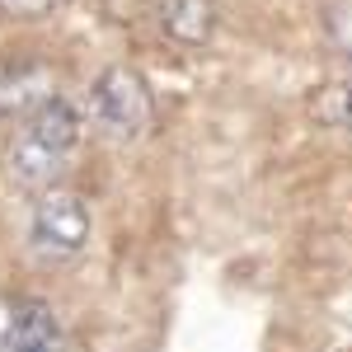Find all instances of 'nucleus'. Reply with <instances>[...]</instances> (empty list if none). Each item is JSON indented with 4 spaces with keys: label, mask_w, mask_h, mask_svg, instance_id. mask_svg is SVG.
I'll return each mask as SVG.
<instances>
[{
    "label": "nucleus",
    "mask_w": 352,
    "mask_h": 352,
    "mask_svg": "<svg viewBox=\"0 0 352 352\" xmlns=\"http://www.w3.org/2000/svg\"><path fill=\"white\" fill-rule=\"evenodd\" d=\"M80 113L71 109L66 99H47L43 109H33L19 122V132L10 136V174H14V184L19 188H52L56 174L66 169V160L76 155V146H80Z\"/></svg>",
    "instance_id": "nucleus-1"
},
{
    "label": "nucleus",
    "mask_w": 352,
    "mask_h": 352,
    "mask_svg": "<svg viewBox=\"0 0 352 352\" xmlns=\"http://www.w3.org/2000/svg\"><path fill=\"white\" fill-rule=\"evenodd\" d=\"M89 240V207L71 188H47L38 192L33 217H28V249L47 263H66L80 254Z\"/></svg>",
    "instance_id": "nucleus-2"
},
{
    "label": "nucleus",
    "mask_w": 352,
    "mask_h": 352,
    "mask_svg": "<svg viewBox=\"0 0 352 352\" xmlns=\"http://www.w3.org/2000/svg\"><path fill=\"white\" fill-rule=\"evenodd\" d=\"M151 113H155V99H151L146 80L136 71H127V66H109L89 85V118L109 136H122V141L136 136L151 122Z\"/></svg>",
    "instance_id": "nucleus-3"
},
{
    "label": "nucleus",
    "mask_w": 352,
    "mask_h": 352,
    "mask_svg": "<svg viewBox=\"0 0 352 352\" xmlns=\"http://www.w3.org/2000/svg\"><path fill=\"white\" fill-rule=\"evenodd\" d=\"M47 99H56V94H52V76H47L43 61H5L0 66V113L28 118Z\"/></svg>",
    "instance_id": "nucleus-4"
},
{
    "label": "nucleus",
    "mask_w": 352,
    "mask_h": 352,
    "mask_svg": "<svg viewBox=\"0 0 352 352\" xmlns=\"http://www.w3.org/2000/svg\"><path fill=\"white\" fill-rule=\"evenodd\" d=\"M10 352H66V333L56 324L52 305H43V300H14Z\"/></svg>",
    "instance_id": "nucleus-5"
},
{
    "label": "nucleus",
    "mask_w": 352,
    "mask_h": 352,
    "mask_svg": "<svg viewBox=\"0 0 352 352\" xmlns=\"http://www.w3.org/2000/svg\"><path fill=\"white\" fill-rule=\"evenodd\" d=\"M160 24L174 43L202 47L217 28V0H160Z\"/></svg>",
    "instance_id": "nucleus-6"
},
{
    "label": "nucleus",
    "mask_w": 352,
    "mask_h": 352,
    "mask_svg": "<svg viewBox=\"0 0 352 352\" xmlns=\"http://www.w3.org/2000/svg\"><path fill=\"white\" fill-rule=\"evenodd\" d=\"M315 113L329 118V122L352 127V85H333V89H324V94L315 99Z\"/></svg>",
    "instance_id": "nucleus-7"
},
{
    "label": "nucleus",
    "mask_w": 352,
    "mask_h": 352,
    "mask_svg": "<svg viewBox=\"0 0 352 352\" xmlns=\"http://www.w3.org/2000/svg\"><path fill=\"white\" fill-rule=\"evenodd\" d=\"M329 33H333V43L352 52V0H338L333 10H329Z\"/></svg>",
    "instance_id": "nucleus-8"
},
{
    "label": "nucleus",
    "mask_w": 352,
    "mask_h": 352,
    "mask_svg": "<svg viewBox=\"0 0 352 352\" xmlns=\"http://www.w3.org/2000/svg\"><path fill=\"white\" fill-rule=\"evenodd\" d=\"M52 5H56V0H0V14H5V19H19V24H24V19H43V14H47Z\"/></svg>",
    "instance_id": "nucleus-9"
},
{
    "label": "nucleus",
    "mask_w": 352,
    "mask_h": 352,
    "mask_svg": "<svg viewBox=\"0 0 352 352\" xmlns=\"http://www.w3.org/2000/svg\"><path fill=\"white\" fill-rule=\"evenodd\" d=\"M10 320H14V300H0V352H10Z\"/></svg>",
    "instance_id": "nucleus-10"
}]
</instances>
